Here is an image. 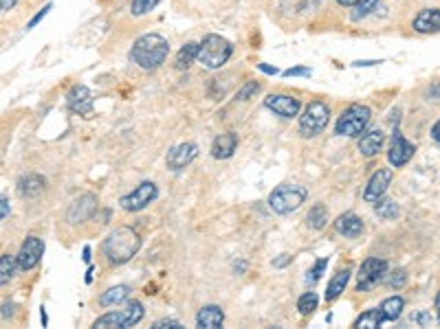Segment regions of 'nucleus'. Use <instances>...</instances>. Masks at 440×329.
Instances as JSON below:
<instances>
[{"mask_svg": "<svg viewBox=\"0 0 440 329\" xmlns=\"http://www.w3.org/2000/svg\"><path fill=\"white\" fill-rule=\"evenodd\" d=\"M157 196H159L157 185H155V182H150V180H145V182H141L137 189H132V191L128 193V196H124V198L119 200V204H121V209L128 211V213H137V211H143L150 202H155Z\"/></svg>", "mask_w": 440, "mask_h": 329, "instance_id": "obj_9", "label": "nucleus"}, {"mask_svg": "<svg viewBox=\"0 0 440 329\" xmlns=\"http://www.w3.org/2000/svg\"><path fill=\"white\" fill-rule=\"evenodd\" d=\"M374 211H376V216L379 218H383V220H394L398 216V204L394 200H383L381 198L379 202H374Z\"/></svg>", "mask_w": 440, "mask_h": 329, "instance_id": "obj_30", "label": "nucleus"}, {"mask_svg": "<svg viewBox=\"0 0 440 329\" xmlns=\"http://www.w3.org/2000/svg\"><path fill=\"white\" fill-rule=\"evenodd\" d=\"M337 3L341 5V7H357L361 0H337Z\"/></svg>", "mask_w": 440, "mask_h": 329, "instance_id": "obj_46", "label": "nucleus"}, {"mask_svg": "<svg viewBox=\"0 0 440 329\" xmlns=\"http://www.w3.org/2000/svg\"><path fill=\"white\" fill-rule=\"evenodd\" d=\"M328 119H331V108L323 101H311L299 117V134L304 139L317 137V134L326 130Z\"/></svg>", "mask_w": 440, "mask_h": 329, "instance_id": "obj_6", "label": "nucleus"}, {"mask_svg": "<svg viewBox=\"0 0 440 329\" xmlns=\"http://www.w3.org/2000/svg\"><path fill=\"white\" fill-rule=\"evenodd\" d=\"M403 307H405V301L400 299V297H390L386 299L383 303L379 305V312L381 316H383V321H396L400 314H403Z\"/></svg>", "mask_w": 440, "mask_h": 329, "instance_id": "obj_25", "label": "nucleus"}, {"mask_svg": "<svg viewBox=\"0 0 440 329\" xmlns=\"http://www.w3.org/2000/svg\"><path fill=\"white\" fill-rule=\"evenodd\" d=\"M418 33H438L440 31V9H423L412 23Z\"/></svg>", "mask_w": 440, "mask_h": 329, "instance_id": "obj_20", "label": "nucleus"}, {"mask_svg": "<svg viewBox=\"0 0 440 329\" xmlns=\"http://www.w3.org/2000/svg\"><path fill=\"white\" fill-rule=\"evenodd\" d=\"M386 275H388L386 259H379V257L366 259L357 273V290L359 292H370V290H374L381 281H383Z\"/></svg>", "mask_w": 440, "mask_h": 329, "instance_id": "obj_8", "label": "nucleus"}, {"mask_svg": "<svg viewBox=\"0 0 440 329\" xmlns=\"http://www.w3.org/2000/svg\"><path fill=\"white\" fill-rule=\"evenodd\" d=\"M141 318H143V305L139 301H130L124 309H117V312H108L102 318H97L93 327H97V329H104V327L128 329V327H135Z\"/></svg>", "mask_w": 440, "mask_h": 329, "instance_id": "obj_7", "label": "nucleus"}, {"mask_svg": "<svg viewBox=\"0 0 440 329\" xmlns=\"http://www.w3.org/2000/svg\"><path fill=\"white\" fill-rule=\"evenodd\" d=\"M139 248H141V237L137 230L130 226H117L104 240V246H102L106 259L114 266H121V263L130 261L139 253Z\"/></svg>", "mask_w": 440, "mask_h": 329, "instance_id": "obj_1", "label": "nucleus"}, {"mask_svg": "<svg viewBox=\"0 0 440 329\" xmlns=\"http://www.w3.org/2000/svg\"><path fill=\"white\" fill-rule=\"evenodd\" d=\"M9 211H11V209H9V200L3 196V193H0V222H3V220L9 216Z\"/></svg>", "mask_w": 440, "mask_h": 329, "instance_id": "obj_40", "label": "nucleus"}, {"mask_svg": "<svg viewBox=\"0 0 440 329\" xmlns=\"http://www.w3.org/2000/svg\"><path fill=\"white\" fill-rule=\"evenodd\" d=\"M392 178H394V171H392V169H388V167L376 169V171L372 173V178L368 180L366 191H363V200L370 202V204L379 202L381 198L386 196V191H388Z\"/></svg>", "mask_w": 440, "mask_h": 329, "instance_id": "obj_11", "label": "nucleus"}, {"mask_svg": "<svg viewBox=\"0 0 440 329\" xmlns=\"http://www.w3.org/2000/svg\"><path fill=\"white\" fill-rule=\"evenodd\" d=\"M130 292H132V290H130V285H114V287L106 290V292L100 297V305H102V307L119 305V303L128 301Z\"/></svg>", "mask_w": 440, "mask_h": 329, "instance_id": "obj_24", "label": "nucleus"}, {"mask_svg": "<svg viewBox=\"0 0 440 329\" xmlns=\"http://www.w3.org/2000/svg\"><path fill=\"white\" fill-rule=\"evenodd\" d=\"M13 314V303H3V318H9Z\"/></svg>", "mask_w": 440, "mask_h": 329, "instance_id": "obj_44", "label": "nucleus"}, {"mask_svg": "<svg viewBox=\"0 0 440 329\" xmlns=\"http://www.w3.org/2000/svg\"><path fill=\"white\" fill-rule=\"evenodd\" d=\"M291 261H293V257H291V255H280V259H275V261H273V266H275V268H284L286 263H291Z\"/></svg>", "mask_w": 440, "mask_h": 329, "instance_id": "obj_42", "label": "nucleus"}, {"mask_svg": "<svg viewBox=\"0 0 440 329\" xmlns=\"http://www.w3.org/2000/svg\"><path fill=\"white\" fill-rule=\"evenodd\" d=\"M51 9H53V3H49V5H44V7H42L40 11H37V13H35V15L31 18V20H29V25H27V29H33V27H35L37 23H40V20H42V18H44V15H47V13L51 11Z\"/></svg>", "mask_w": 440, "mask_h": 329, "instance_id": "obj_38", "label": "nucleus"}, {"mask_svg": "<svg viewBox=\"0 0 440 329\" xmlns=\"http://www.w3.org/2000/svg\"><path fill=\"white\" fill-rule=\"evenodd\" d=\"M432 139H434L436 143H440V119H438L436 125L432 128Z\"/></svg>", "mask_w": 440, "mask_h": 329, "instance_id": "obj_45", "label": "nucleus"}, {"mask_svg": "<svg viewBox=\"0 0 440 329\" xmlns=\"http://www.w3.org/2000/svg\"><path fill=\"white\" fill-rule=\"evenodd\" d=\"M306 198H309V191L299 185H280L278 189L271 191L269 196V206L278 216H289V213L297 211Z\"/></svg>", "mask_w": 440, "mask_h": 329, "instance_id": "obj_4", "label": "nucleus"}, {"mask_svg": "<svg viewBox=\"0 0 440 329\" xmlns=\"http://www.w3.org/2000/svg\"><path fill=\"white\" fill-rule=\"evenodd\" d=\"M363 220L359 216H355V213H343V216L337 218L335 222V230L339 235L348 237V240H357L361 233H363Z\"/></svg>", "mask_w": 440, "mask_h": 329, "instance_id": "obj_16", "label": "nucleus"}, {"mask_svg": "<svg viewBox=\"0 0 440 329\" xmlns=\"http://www.w3.org/2000/svg\"><path fill=\"white\" fill-rule=\"evenodd\" d=\"M84 261H90V248H84Z\"/></svg>", "mask_w": 440, "mask_h": 329, "instance_id": "obj_49", "label": "nucleus"}, {"mask_svg": "<svg viewBox=\"0 0 440 329\" xmlns=\"http://www.w3.org/2000/svg\"><path fill=\"white\" fill-rule=\"evenodd\" d=\"M238 147V134L234 132H225L220 137H216V141L212 143V156L216 161H225V159H232L234 151Z\"/></svg>", "mask_w": 440, "mask_h": 329, "instance_id": "obj_17", "label": "nucleus"}, {"mask_svg": "<svg viewBox=\"0 0 440 329\" xmlns=\"http://www.w3.org/2000/svg\"><path fill=\"white\" fill-rule=\"evenodd\" d=\"M97 206V198L95 196H82L80 200H75L69 209V222L71 224H78V222H84L86 218H90V213Z\"/></svg>", "mask_w": 440, "mask_h": 329, "instance_id": "obj_19", "label": "nucleus"}, {"mask_svg": "<svg viewBox=\"0 0 440 329\" xmlns=\"http://www.w3.org/2000/svg\"><path fill=\"white\" fill-rule=\"evenodd\" d=\"M44 187H47V180L42 176L27 173V176H23L20 182H18V193H20L23 198H35L44 191Z\"/></svg>", "mask_w": 440, "mask_h": 329, "instance_id": "obj_22", "label": "nucleus"}, {"mask_svg": "<svg viewBox=\"0 0 440 329\" xmlns=\"http://www.w3.org/2000/svg\"><path fill=\"white\" fill-rule=\"evenodd\" d=\"M225 323V312L222 307L218 305H205L198 309L196 314V325L198 327H205V329H216Z\"/></svg>", "mask_w": 440, "mask_h": 329, "instance_id": "obj_21", "label": "nucleus"}, {"mask_svg": "<svg viewBox=\"0 0 440 329\" xmlns=\"http://www.w3.org/2000/svg\"><path fill=\"white\" fill-rule=\"evenodd\" d=\"M379 5V0H361V3L357 5V9H355V13H352V20L355 23H359L361 18H366V15H370L372 11H374V7Z\"/></svg>", "mask_w": 440, "mask_h": 329, "instance_id": "obj_34", "label": "nucleus"}, {"mask_svg": "<svg viewBox=\"0 0 440 329\" xmlns=\"http://www.w3.org/2000/svg\"><path fill=\"white\" fill-rule=\"evenodd\" d=\"M234 53V46L229 40H225L222 35H216V33H209L203 37V42L198 44V55L196 60L205 66V68H222L229 57Z\"/></svg>", "mask_w": 440, "mask_h": 329, "instance_id": "obj_3", "label": "nucleus"}, {"mask_svg": "<svg viewBox=\"0 0 440 329\" xmlns=\"http://www.w3.org/2000/svg\"><path fill=\"white\" fill-rule=\"evenodd\" d=\"M372 112L368 106L363 104H352L350 108H346L341 112V117L337 119L335 132L339 137H361L363 130L368 128Z\"/></svg>", "mask_w": 440, "mask_h": 329, "instance_id": "obj_5", "label": "nucleus"}, {"mask_svg": "<svg viewBox=\"0 0 440 329\" xmlns=\"http://www.w3.org/2000/svg\"><path fill=\"white\" fill-rule=\"evenodd\" d=\"M326 266H328V259H317L315 261V266L309 270V273H306V283H317L319 279H321V275L326 273Z\"/></svg>", "mask_w": 440, "mask_h": 329, "instance_id": "obj_33", "label": "nucleus"}, {"mask_svg": "<svg viewBox=\"0 0 440 329\" xmlns=\"http://www.w3.org/2000/svg\"><path fill=\"white\" fill-rule=\"evenodd\" d=\"M170 55V44L159 33H145L132 44L130 60L143 70H157Z\"/></svg>", "mask_w": 440, "mask_h": 329, "instance_id": "obj_2", "label": "nucleus"}, {"mask_svg": "<svg viewBox=\"0 0 440 329\" xmlns=\"http://www.w3.org/2000/svg\"><path fill=\"white\" fill-rule=\"evenodd\" d=\"M264 106L273 110V114H278V117H282V119L297 117V112L302 108L299 99H295V97H291V94H269L264 99Z\"/></svg>", "mask_w": 440, "mask_h": 329, "instance_id": "obj_13", "label": "nucleus"}, {"mask_svg": "<svg viewBox=\"0 0 440 329\" xmlns=\"http://www.w3.org/2000/svg\"><path fill=\"white\" fill-rule=\"evenodd\" d=\"M196 156H198V147L194 143H181V145H174L167 151L165 165L172 171H181V169H185L189 163H192Z\"/></svg>", "mask_w": 440, "mask_h": 329, "instance_id": "obj_14", "label": "nucleus"}, {"mask_svg": "<svg viewBox=\"0 0 440 329\" xmlns=\"http://www.w3.org/2000/svg\"><path fill=\"white\" fill-rule=\"evenodd\" d=\"M374 64H381V62H376V60H370V62H366V60H359V62H355L352 66H357V68H361V66H374Z\"/></svg>", "mask_w": 440, "mask_h": 329, "instance_id": "obj_47", "label": "nucleus"}, {"mask_svg": "<svg viewBox=\"0 0 440 329\" xmlns=\"http://www.w3.org/2000/svg\"><path fill=\"white\" fill-rule=\"evenodd\" d=\"M159 3H161V0H132L130 13L132 15H145V13H150L152 9H155Z\"/></svg>", "mask_w": 440, "mask_h": 329, "instance_id": "obj_32", "label": "nucleus"}, {"mask_svg": "<svg viewBox=\"0 0 440 329\" xmlns=\"http://www.w3.org/2000/svg\"><path fill=\"white\" fill-rule=\"evenodd\" d=\"M196 55H198V44H196V42H187V44L179 51V55H177V68H179V70L189 68V66L194 64Z\"/></svg>", "mask_w": 440, "mask_h": 329, "instance_id": "obj_26", "label": "nucleus"}, {"mask_svg": "<svg viewBox=\"0 0 440 329\" xmlns=\"http://www.w3.org/2000/svg\"><path fill=\"white\" fill-rule=\"evenodd\" d=\"M260 90V84L258 82H246L238 92H236V99L238 101H246V99H251V97Z\"/></svg>", "mask_w": 440, "mask_h": 329, "instance_id": "obj_35", "label": "nucleus"}, {"mask_svg": "<svg viewBox=\"0 0 440 329\" xmlns=\"http://www.w3.org/2000/svg\"><path fill=\"white\" fill-rule=\"evenodd\" d=\"M258 68L266 75H278V68L275 66H269V64H258Z\"/></svg>", "mask_w": 440, "mask_h": 329, "instance_id": "obj_43", "label": "nucleus"}, {"mask_svg": "<svg viewBox=\"0 0 440 329\" xmlns=\"http://www.w3.org/2000/svg\"><path fill=\"white\" fill-rule=\"evenodd\" d=\"M436 314H438V323H440V292L436 297Z\"/></svg>", "mask_w": 440, "mask_h": 329, "instance_id": "obj_48", "label": "nucleus"}, {"mask_svg": "<svg viewBox=\"0 0 440 329\" xmlns=\"http://www.w3.org/2000/svg\"><path fill=\"white\" fill-rule=\"evenodd\" d=\"M350 275H352V270L350 268H343L339 270V273L331 279L328 287H326V301H335L341 297V292L346 290L348 281H350Z\"/></svg>", "mask_w": 440, "mask_h": 329, "instance_id": "obj_23", "label": "nucleus"}, {"mask_svg": "<svg viewBox=\"0 0 440 329\" xmlns=\"http://www.w3.org/2000/svg\"><path fill=\"white\" fill-rule=\"evenodd\" d=\"M386 321H383V316H381V312H379V307L376 309H368L366 314H361L357 321H355V327L357 329H374V327H381Z\"/></svg>", "mask_w": 440, "mask_h": 329, "instance_id": "obj_28", "label": "nucleus"}, {"mask_svg": "<svg viewBox=\"0 0 440 329\" xmlns=\"http://www.w3.org/2000/svg\"><path fill=\"white\" fill-rule=\"evenodd\" d=\"M284 77H311L313 70L309 66H295V68H289V70H284L282 73Z\"/></svg>", "mask_w": 440, "mask_h": 329, "instance_id": "obj_36", "label": "nucleus"}, {"mask_svg": "<svg viewBox=\"0 0 440 329\" xmlns=\"http://www.w3.org/2000/svg\"><path fill=\"white\" fill-rule=\"evenodd\" d=\"M306 222H309V226L315 228V230L323 228L328 222V209L323 204H313L311 211H309V216H306Z\"/></svg>", "mask_w": 440, "mask_h": 329, "instance_id": "obj_27", "label": "nucleus"}, {"mask_svg": "<svg viewBox=\"0 0 440 329\" xmlns=\"http://www.w3.org/2000/svg\"><path fill=\"white\" fill-rule=\"evenodd\" d=\"M414 151H416V147H414V145H412L398 130H394V134H392V147H390V151H388V161H390V165L396 167V169H398V167H405V165L412 161Z\"/></svg>", "mask_w": 440, "mask_h": 329, "instance_id": "obj_12", "label": "nucleus"}, {"mask_svg": "<svg viewBox=\"0 0 440 329\" xmlns=\"http://www.w3.org/2000/svg\"><path fill=\"white\" fill-rule=\"evenodd\" d=\"M66 104L75 114H82V117L93 114V94L86 86H73L66 94Z\"/></svg>", "mask_w": 440, "mask_h": 329, "instance_id": "obj_15", "label": "nucleus"}, {"mask_svg": "<svg viewBox=\"0 0 440 329\" xmlns=\"http://www.w3.org/2000/svg\"><path fill=\"white\" fill-rule=\"evenodd\" d=\"M152 329H181V323L174 318H163V321H157L155 325H152Z\"/></svg>", "mask_w": 440, "mask_h": 329, "instance_id": "obj_39", "label": "nucleus"}, {"mask_svg": "<svg viewBox=\"0 0 440 329\" xmlns=\"http://www.w3.org/2000/svg\"><path fill=\"white\" fill-rule=\"evenodd\" d=\"M383 143H386V134H383V130H379V128H376V130H370V132H366V134H363V137L359 139V151H361L366 159H372V156H376V154L381 151Z\"/></svg>", "mask_w": 440, "mask_h": 329, "instance_id": "obj_18", "label": "nucleus"}, {"mask_svg": "<svg viewBox=\"0 0 440 329\" xmlns=\"http://www.w3.org/2000/svg\"><path fill=\"white\" fill-rule=\"evenodd\" d=\"M317 303H319V299H317V294L315 292H306L304 297H299V301H297V309H299V314L302 316H309V314H313L315 309H317Z\"/></svg>", "mask_w": 440, "mask_h": 329, "instance_id": "obj_31", "label": "nucleus"}, {"mask_svg": "<svg viewBox=\"0 0 440 329\" xmlns=\"http://www.w3.org/2000/svg\"><path fill=\"white\" fill-rule=\"evenodd\" d=\"M405 281H408V275H405V270H396V273L390 277V287H403L405 285Z\"/></svg>", "mask_w": 440, "mask_h": 329, "instance_id": "obj_37", "label": "nucleus"}, {"mask_svg": "<svg viewBox=\"0 0 440 329\" xmlns=\"http://www.w3.org/2000/svg\"><path fill=\"white\" fill-rule=\"evenodd\" d=\"M18 268V259L13 255H0V285H7Z\"/></svg>", "mask_w": 440, "mask_h": 329, "instance_id": "obj_29", "label": "nucleus"}, {"mask_svg": "<svg viewBox=\"0 0 440 329\" xmlns=\"http://www.w3.org/2000/svg\"><path fill=\"white\" fill-rule=\"evenodd\" d=\"M42 255H44V242L40 237H35V235L27 237L23 242V246H20V253L16 255L18 268H20V270H33L37 263H40Z\"/></svg>", "mask_w": 440, "mask_h": 329, "instance_id": "obj_10", "label": "nucleus"}, {"mask_svg": "<svg viewBox=\"0 0 440 329\" xmlns=\"http://www.w3.org/2000/svg\"><path fill=\"white\" fill-rule=\"evenodd\" d=\"M16 3H18V0H0V13H5V11H9V9H13Z\"/></svg>", "mask_w": 440, "mask_h": 329, "instance_id": "obj_41", "label": "nucleus"}]
</instances>
